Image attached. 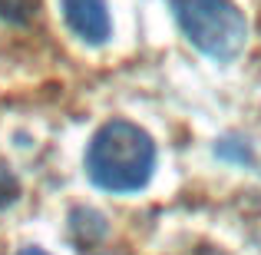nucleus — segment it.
Segmentation results:
<instances>
[{
	"instance_id": "423d86ee",
	"label": "nucleus",
	"mask_w": 261,
	"mask_h": 255,
	"mask_svg": "<svg viewBox=\"0 0 261 255\" xmlns=\"http://www.w3.org/2000/svg\"><path fill=\"white\" fill-rule=\"evenodd\" d=\"M20 255H46V252H37V249H27V252H20Z\"/></svg>"
},
{
	"instance_id": "39448f33",
	"label": "nucleus",
	"mask_w": 261,
	"mask_h": 255,
	"mask_svg": "<svg viewBox=\"0 0 261 255\" xmlns=\"http://www.w3.org/2000/svg\"><path fill=\"white\" fill-rule=\"evenodd\" d=\"M17 199V179L10 176V169L0 166V205H10Z\"/></svg>"
},
{
	"instance_id": "f03ea898",
	"label": "nucleus",
	"mask_w": 261,
	"mask_h": 255,
	"mask_svg": "<svg viewBox=\"0 0 261 255\" xmlns=\"http://www.w3.org/2000/svg\"><path fill=\"white\" fill-rule=\"evenodd\" d=\"M182 33L198 53L212 60H235L248 37L245 13L231 0H175Z\"/></svg>"
},
{
	"instance_id": "7ed1b4c3",
	"label": "nucleus",
	"mask_w": 261,
	"mask_h": 255,
	"mask_svg": "<svg viewBox=\"0 0 261 255\" xmlns=\"http://www.w3.org/2000/svg\"><path fill=\"white\" fill-rule=\"evenodd\" d=\"M63 20L83 43L99 47L113 33V20H109L106 0H63Z\"/></svg>"
},
{
	"instance_id": "20e7f679",
	"label": "nucleus",
	"mask_w": 261,
	"mask_h": 255,
	"mask_svg": "<svg viewBox=\"0 0 261 255\" xmlns=\"http://www.w3.org/2000/svg\"><path fill=\"white\" fill-rule=\"evenodd\" d=\"M37 10V0H0V17L7 20H27Z\"/></svg>"
},
{
	"instance_id": "f257e3e1",
	"label": "nucleus",
	"mask_w": 261,
	"mask_h": 255,
	"mask_svg": "<svg viewBox=\"0 0 261 255\" xmlns=\"http://www.w3.org/2000/svg\"><path fill=\"white\" fill-rule=\"evenodd\" d=\"M155 146L136 123L113 120L93 136L86 149V172L106 192H139L152 179Z\"/></svg>"
}]
</instances>
